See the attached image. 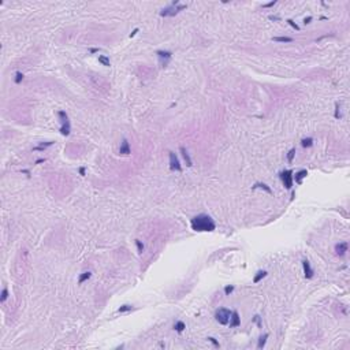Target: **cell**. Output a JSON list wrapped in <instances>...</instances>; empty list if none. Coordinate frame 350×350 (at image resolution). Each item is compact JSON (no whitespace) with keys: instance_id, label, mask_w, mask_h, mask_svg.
Returning a JSON list of instances; mask_svg holds the SVG:
<instances>
[{"instance_id":"cell-10","label":"cell","mask_w":350,"mask_h":350,"mask_svg":"<svg viewBox=\"0 0 350 350\" xmlns=\"http://www.w3.org/2000/svg\"><path fill=\"white\" fill-rule=\"evenodd\" d=\"M347 248H349V244L347 242H339V244L335 245V253L340 257L345 256L346 252H347Z\"/></svg>"},{"instance_id":"cell-7","label":"cell","mask_w":350,"mask_h":350,"mask_svg":"<svg viewBox=\"0 0 350 350\" xmlns=\"http://www.w3.org/2000/svg\"><path fill=\"white\" fill-rule=\"evenodd\" d=\"M168 156H170V170L171 171H182V166H181V163H179V160H178L177 155L174 153V152H168Z\"/></svg>"},{"instance_id":"cell-27","label":"cell","mask_w":350,"mask_h":350,"mask_svg":"<svg viewBox=\"0 0 350 350\" xmlns=\"http://www.w3.org/2000/svg\"><path fill=\"white\" fill-rule=\"evenodd\" d=\"M136 245H137V250H138V253H142V252H144V249H145L144 244H142L140 239H136Z\"/></svg>"},{"instance_id":"cell-5","label":"cell","mask_w":350,"mask_h":350,"mask_svg":"<svg viewBox=\"0 0 350 350\" xmlns=\"http://www.w3.org/2000/svg\"><path fill=\"white\" fill-rule=\"evenodd\" d=\"M279 177L282 179L285 188L287 189V190H290L293 188V177H294L291 170H285V171H282V173L279 174Z\"/></svg>"},{"instance_id":"cell-11","label":"cell","mask_w":350,"mask_h":350,"mask_svg":"<svg viewBox=\"0 0 350 350\" xmlns=\"http://www.w3.org/2000/svg\"><path fill=\"white\" fill-rule=\"evenodd\" d=\"M119 153H120V155H130V153H131L130 144H129V141H127L126 138H123V140H122V142H120Z\"/></svg>"},{"instance_id":"cell-32","label":"cell","mask_w":350,"mask_h":350,"mask_svg":"<svg viewBox=\"0 0 350 350\" xmlns=\"http://www.w3.org/2000/svg\"><path fill=\"white\" fill-rule=\"evenodd\" d=\"M207 339H208L209 342H211V343H214V346H215V347H219V346H220V345H219V342H218V340L215 339V338H212V336H208Z\"/></svg>"},{"instance_id":"cell-21","label":"cell","mask_w":350,"mask_h":350,"mask_svg":"<svg viewBox=\"0 0 350 350\" xmlns=\"http://www.w3.org/2000/svg\"><path fill=\"white\" fill-rule=\"evenodd\" d=\"M301 145H302L304 148H310V146L313 145V138H310V137L304 138L302 141H301Z\"/></svg>"},{"instance_id":"cell-14","label":"cell","mask_w":350,"mask_h":350,"mask_svg":"<svg viewBox=\"0 0 350 350\" xmlns=\"http://www.w3.org/2000/svg\"><path fill=\"white\" fill-rule=\"evenodd\" d=\"M53 145V141H48V142H41V144H38L37 146H34L33 148V151H45L47 148H49V146Z\"/></svg>"},{"instance_id":"cell-8","label":"cell","mask_w":350,"mask_h":350,"mask_svg":"<svg viewBox=\"0 0 350 350\" xmlns=\"http://www.w3.org/2000/svg\"><path fill=\"white\" fill-rule=\"evenodd\" d=\"M229 324H230L231 328H235V327H239L241 325V317H239V315H238L237 310H233V312H231V317H230Z\"/></svg>"},{"instance_id":"cell-36","label":"cell","mask_w":350,"mask_h":350,"mask_svg":"<svg viewBox=\"0 0 350 350\" xmlns=\"http://www.w3.org/2000/svg\"><path fill=\"white\" fill-rule=\"evenodd\" d=\"M310 21H312V16H308V18H305V19H304V23H305V25H308V23H310Z\"/></svg>"},{"instance_id":"cell-34","label":"cell","mask_w":350,"mask_h":350,"mask_svg":"<svg viewBox=\"0 0 350 350\" xmlns=\"http://www.w3.org/2000/svg\"><path fill=\"white\" fill-rule=\"evenodd\" d=\"M271 21H280V16H276V15H269L268 16Z\"/></svg>"},{"instance_id":"cell-39","label":"cell","mask_w":350,"mask_h":350,"mask_svg":"<svg viewBox=\"0 0 350 350\" xmlns=\"http://www.w3.org/2000/svg\"><path fill=\"white\" fill-rule=\"evenodd\" d=\"M44 162H45V159H38L36 162V164H40V163H44Z\"/></svg>"},{"instance_id":"cell-29","label":"cell","mask_w":350,"mask_h":350,"mask_svg":"<svg viewBox=\"0 0 350 350\" xmlns=\"http://www.w3.org/2000/svg\"><path fill=\"white\" fill-rule=\"evenodd\" d=\"M252 321H253V323H256L259 328H261V327H263V325H261V317H260L259 315H256V316L253 317V320H252Z\"/></svg>"},{"instance_id":"cell-26","label":"cell","mask_w":350,"mask_h":350,"mask_svg":"<svg viewBox=\"0 0 350 350\" xmlns=\"http://www.w3.org/2000/svg\"><path fill=\"white\" fill-rule=\"evenodd\" d=\"M8 298V290H7V287H3V290H1V298H0V301L1 302H5V300Z\"/></svg>"},{"instance_id":"cell-23","label":"cell","mask_w":350,"mask_h":350,"mask_svg":"<svg viewBox=\"0 0 350 350\" xmlns=\"http://www.w3.org/2000/svg\"><path fill=\"white\" fill-rule=\"evenodd\" d=\"M334 118L335 119H340L342 114H340V105L339 103H335V112H334Z\"/></svg>"},{"instance_id":"cell-38","label":"cell","mask_w":350,"mask_h":350,"mask_svg":"<svg viewBox=\"0 0 350 350\" xmlns=\"http://www.w3.org/2000/svg\"><path fill=\"white\" fill-rule=\"evenodd\" d=\"M100 49H97V48H92L90 49V53H96V52H99Z\"/></svg>"},{"instance_id":"cell-18","label":"cell","mask_w":350,"mask_h":350,"mask_svg":"<svg viewBox=\"0 0 350 350\" xmlns=\"http://www.w3.org/2000/svg\"><path fill=\"white\" fill-rule=\"evenodd\" d=\"M185 328H186V324L183 323V321H177V323L174 324V330H175L177 332H182Z\"/></svg>"},{"instance_id":"cell-6","label":"cell","mask_w":350,"mask_h":350,"mask_svg":"<svg viewBox=\"0 0 350 350\" xmlns=\"http://www.w3.org/2000/svg\"><path fill=\"white\" fill-rule=\"evenodd\" d=\"M156 55H157V58H159V60H160L162 67H167V64L170 63L171 58H173V52H170V51H163V49L156 51Z\"/></svg>"},{"instance_id":"cell-37","label":"cell","mask_w":350,"mask_h":350,"mask_svg":"<svg viewBox=\"0 0 350 350\" xmlns=\"http://www.w3.org/2000/svg\"><path fill=\"white\" fill-rule=\"evenodd\" d=\"M79 174H81V175H85V167L79 168Z\"/></svg>"},{"instance_id":"cell-16","label":"cell","mask_w":350,"mask_h":350,"mask_svg":"<svg viewBox=\"0 0 350 350\" xmlns=\"http://www.w3.org/2000/svg\"><path fill=\"white\" fill-rule=\"evenodd\" d=\"M257 188H260V189H263V190H265L267 193L268 194H272V190H271V188L269 186H267L265 183H261V182H257V183H254V186L252 189H257Z\"/></svg>"},{"instance_id":"cell-30","label":"cell","mask_w":350,"mask_h":350,"mask_svg":"<svg viewBox=\"0 0 350 350\" xmlns=\"http://www.w3.org/2000/svg\"><path fill=\"white\" fill-rule=\"evenodd\" d=\"M233 291H234V286H233V285H230V286H226V287H224V294H226V295H230Z\"/></svg>"},{"instance_id":"cell-13","label":"cell","mask_w":350,"mask_h":350,"mask_svg":"<svg viewBox=\"0 0 350 350\" xmlns=\"http://www.w3.org/2000/svg\"><path fill=\"white\" fill-rule=\"evenodd\" d=\"M306 175H308V171L306 170H301V171L295 173V177H293V181H295V183L301 185L302 183V179L306 178Z\"/></svg>"},{"instance_id":"cell-2","label":"cell","mask_w":350,"mask_h":350,"mask_svg":"<svg viewBox=\"0 0 350 350\" xmlns=\"http://www.w3.org/2000/svg\"><path fill=\"white\" fill-rule=\"evenodd\" d=\"M186 7H188V4H179L178 0H174L171 3V5H168V7H166V8H163L160 11V16H174L177 15L179 11L185 10Z\"/></svg>"},{"instance_id":"cell-9","label":"cell","mask_w":350,"mask_h":350,"mask_svg":"<svg viewBox=\"0 0 350 350\" xmlns=\"http://www.w3.org/2000/svg\"><path fill=\"white\" fill-rule=\"evenodd\" d=\"M302 268H304V275L306 279H312L313 278V269L310 267V263L308 260H302Z\"/></svg>"},{"instance_id":"cell-35","label":"cell","mask_w":350,"mask_h":350,"mask_svg":"<svg viewBox=\"0 0 350 350\" xmlns=\"http://www.w3.org/2000/svg\"><path fill=\"white\" fill-rule=\"evenodd\" d=\"M138 30H140V29H138V27H137V29H134V30L131 31V33H130V38H131V37H134V36H136L137 33H138Z\"/></svg>"},{"instance_id":"cell-28","label":"cell","mask_w":350,"mask_h":350,"mask_svg":"<svg viewBox=\"0 0 350 350\" xmlns=\"http://www.w3.org/2000/svg\"><path fill=\"white\" fill-rule=\"evenodd\" d=\"M22 79H23V74H22L21 71H16V73H15V79H14V81H15V84H21Z\"/></svg>"},{"instance_id":"cell-33","label":"cell","mask_w":350,"mask_h":350,"mask_svg":"<svg viewBox=\"0 0 350 350\" xmlns=\"http://www.w3.org/2000/svg\"><path fill=\"white\" fill-rule=\"evenodd\" d=\"M276 4V0H272V1H269V3H267V4H263V7L264 8H267V7H272V5Z\"/></svg>"},{"instance_id":"cell-19","label":"cell","mask_w":350,"mask_h":350,"mask_svg":"<svg viewBox=\"0 0 350 350\" xmlns=\"http://www.w3.org/2000/svg\"><path fill=\"white\" fill-rule=\"evenodd\" d=\"M272 41H276V42H291L293 38L291 37H272Z\"/></svg>"},{"instance_id":"cell-1","label":"cell","mask_w":350,"mask_h":350,"mask_svg":"<svg viewBox=\"0 0 350 350\" xmlns=\"http://www.w3.org/2000/svg\"><path fill=\"white\" fill-rule=\"evenodd\" d=\"M190 224H192V229L194 231H199V233H204V231H214L216 229V224H215L214 219L209 216V215L201 214L194 216L193 219L190 220Z\"/></svg>"},{"instance_id":"cell-15","label":"cell","mask_w":350,"mask_h":350,"mask_svg":"<svg viewBox=\"0 0 350 350\" xmlns=\"http://www.w3.org/2000/svg\"><path fill=\"white\" fill-rule=\"evenodd\" d=\"M267 275H268V272H267V271H259L256 274V276L253 278V283H259L260 280H263V279H264Z\"/></svg>"},{"instance_id":"cell-3","label":"cell","mask_w":350,"mask_h":350,"mask_svg":"<svg viewBox=\"0 0 350 350\" xmlns=\"http://www.w3.org/2000/svg\"><path fill=\"white\" fill-rule=\"evenodd\" d=\"M231 317V310L227 308H219L215 312V319L222 325H227Z\"/></svg>"},{"instance_id":"cell-4","label":"cell","mask_w":350,"mask_h":350,"mask_svg":"<svg viewBox=\"0 0 350 350\" xmlns=\"http://www.w3.org/2000/svg\"><path fill=\"white\" fill-rule=\"evenodd\" d=\"M58 116L60 118V134L62 136H68L70 131H71V125H70V119H68V115L64 112V111H59Z\"/></svg>"},{"instance_id":"cell-17","label":"cell","mask_w":350,"mask_h":350,"mask_svg":"<svg viewBox=\"0 0 350 350\" xmlns=\"http://www.w3.org/2000/svg\"><path fill=\"white\" fill-rule=\"evenodd\" d=\"M267 339H268V334H264V335H261L260 338H259V343H257V347L259 349H263L264 346H265V342H267Z\"/></svg>"},{"instance_id":"cell-25","label":"cell","mask_w":350,"mask_h":350,"mask_svg":"<svg viewBox=\"0 0 350 350\" xmlns=\"http://www.w3.org/2000/svg\"><path fill=\"white\" fill-rule=\"evenodd\" d=\"M294 156H295V148H291V149L289 151V153H287V162L291 163L293 159H294Z\"/></svg>"},{"instance_id":"cell-20","label":"cell","mask_w":350,"mask_h":350,"mask_svg":"<svg viewBox=\"0 0 350 350\" xmlns=\"http://www.w3.org/2000/svg\"><path fill=\"white\" fill-rule=\"evenodd\" d=\"M99 62L101 63L103 66H105V67H110V66H111L110 59L107 58V56H104V55H100V56H99Z\"/></svg>"},{"instance_id":"cell-22","label":"cell","mask_w":350,"mask_h":350,"mask_svg":"<svg viewBox=\"0 0 350 350\" xmlns=\"http://www.w3.org/2000/svg\"><path fill=\"white\" fill-rule=\"evenodd\" d=\"M90 276H92V272H89V271L88 272H84V274H82V275L78 278V283H79V285H81V283H84L85 280H88Z\"/></svg>"},{"instance_id":"cell-12","label":"cell","mask_w":350,"mask_h":350,"mask_svg":"<svg viewBox=\"0 0 350 350\" xmlns=\"http://www.w3.org/2000/svg\"><path fill=\"white\" fill-rule=\"evenodd\" d=\"M179 151H181V153H182L183 160L186 162V166H188V167H192V166H193V163H192V159H190V156H189L188 149H186L185 146H181V148H179Z\"/></svg>"},{"instance_id":"cell-31","label":"cell","mask_w":350,"mask_h":350,"mask_svg":"<svg viewBox=\"0 0 350 350\" xmlns=\"http://www.w3.org/2000/svg\"><path fill=\"white\" fill-rule=\"evenodd\" d=\"M287 23L293 27V29H295V30H300V26H298V25H297V23H295L294 21H293V19H287Z\"/></svg>"},{"instance_id":"cell-24","label":"cell","mask_w":350,"mask_h":350,"mask_svg":"<svg viewBox=\"0 0 350 350\" xmlns=\"http://www.w3.org/2000/svg\"><path fill=\"white\" fill-rule=\"evenodd\" d=\"M133 309V305H129V304H125V305H122L119 309H118V312L119 313H125V312H129V310H131Z\"/></svg>"}]
</instances>
